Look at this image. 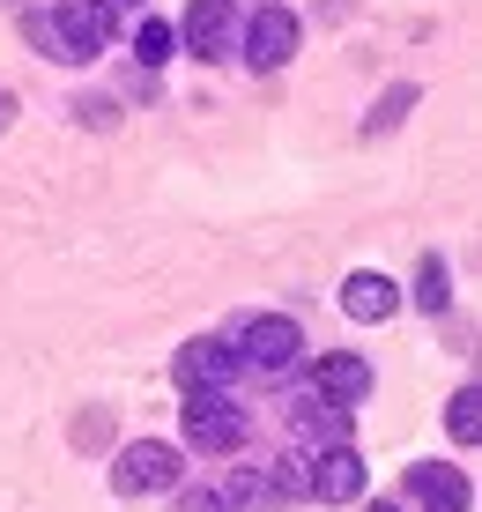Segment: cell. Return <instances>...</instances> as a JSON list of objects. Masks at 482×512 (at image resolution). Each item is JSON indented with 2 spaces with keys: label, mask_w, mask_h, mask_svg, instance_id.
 Here are the masks:
<instances>
[{
  "label": "cell",
  "mask_w": 482,
  "mask_h": 512,
  "mask_svg": "<svg viewBox=\"0 0 482 512\" xmlns=\"http://www.w3.org/2000/svg\"><path fill=\"white\" fill-rule=\"evenodd\" d=\"M178 512H230V498H216V490H186Z\"/></svg>",
  "instance_id": "ac0fdd59"
},
{
  "label": "cell",
  "mask_w": 482,
  "mask_h": 512,
  "mask_svg": "<svg viewBox=\"0 0 482 512\" xmlns=\"http://www.w3.org/2000/svg\"><path fill=\"white\" fill-rule=\"evenodd\" d=\"M245 60H253L260 75L290 67V60H297V15H290V8H260L253 23H245Z\"/></svg>",
  "instance_id": "5b68a950"
},
{
  "label": "cell",
  "mask_w": 482,
  "mask_h": 512,
  "mask_svg": "<svg viewBox=\"0 0 482 512\" xmlns=\"http://www.w3.org/2000/svg\"><path fill=\"white\" fill-rule=\"evenodd\" d=\"M230 357H238L245 372H260V379H282L297 357H305V334H297L290 312H260V320L238 327V349H230Z\"/></svg>",
  "instance_id": "7a4b0ae2"
},
{
  "label": "cell",
  "mask_w": 482,
  "mask_h": 512,
  "mask_svg": "<svg viewBox=\"0 0 482 512\" xmlns=\"http://www.w3.org/2000/svg\"><path fill=\"white\" fill-rule=\"evenodd\" d=\"M230 30H238V8H230V0H193L186 8V45L201 52V60H223Z\"/></svg>",
  "instance_id": "30bf717a"
},
{
  "label": "cell",
  "mask_w": 482,
  "mask_h": 512,
  "mask_svg": "<svg viewBox=\"0 0 482 512\" xmlns=\"http://www.w3.org/2000/svg\"><path fill=\"white\" fill-rule=\"evenodd\" d=\"M178 416H186V446H201V453H238L245 446V416L223 386H193Z\"/></svg>",
  "instance_id": "3957f363"
},
{
  "label": "cell",
  "mask_w": 482,
  "mask_h": 512,
  "mask_svg": "<svg viewBox=\"0 0 482 512\" xmlns=\"http://www.w3.org/2000/svg\"><path fill=\"white\" fill-rule=\"evenodd\" d=\"M104 438H112V416H82L75 423V446H104Z\"/></svg>",
  "instance_id": "e0dca14e"
},
{
  "label": "cell",
  "mask_w": 482,
  "mask_h": 512,
  "mask_svg": "<svg viewBox=\"0 0 482 512\" xmlns=\"http://www.w3.org/2000/svg\"><path fill=\"white\" fill-rule=\"evenodd\" d=\"M445 423H453L460 446H475V438H482V394H475V386H460V394L445 401Z\"/></svg>",
  "instance_id": "4fadbf2b"
},
{
  "label": "cell",
  "mask_w": 482,
  "mask_h": 512,
  "mask_svg": "<svg viewBox=\"0 0 482 512\" xmlns=\"http://www.w3.org/2000/svg\"><path fill=\"white\" fill-rule=\"evenodd\" d=\"M416 305L431 312V320H445V305H453V275H445L438 253H423V268H416Z\"/></svg>",
  "instance_id": "7c38bea8"
},
{
  "label": "cell",
  "mask_w": 482,
  "mask_h": 512,
  "mask_svg": "<svg viewBox=\"0 0 482 512\" xmlns=\"http://www.w3.org/2000/svg\"><path fill=\"white\" fill-rule=\"evenodd\" d=\"M364 512H401V505H364Z\"/></svg>",
  "instance_id": "d6986e66"
},
{
  "label": "cell",
  "mask_w": 482,
  "mask_h": 512,
  "mask_svg": "<svg viewBox=\"0 0 482 512\" xmlns=\"http://www.w3.org/2000/svg\"><path fill=\"white\" fill-rule=\"evenodd\" d=\"M408 104H416V82H394L379 104H371V119H364V134H386V127H401L408 119Z\"/></svg>",
  "instance_id": "5bb4252c"
},
{
  "label": "cell",
  "mask_w": 482,
  "mask_h": 512,
  "mask_svg": "<svg viewBox=\"0 0 482 512\" xmlns=\"http://www.w3.org/2000/svg\"><path fill=\"white\" fill-rule=\"evenodd\" d=\"M171 45H178V38H171V23H156V15L134 30V52H141V67H164V60H171Z\"/></svg>",
  "instance_id": "9a60e30c"
},
{
  "label": "cell",
  "mask_w": 482,
  "mask_h": 512,
  "mask_svg": "<svg viewBox=\"0 0 482 512\" xmlns=\"http://www.w3.org/2000/svg\"><path fill=\"white\" fill-rule=\"evenodd\" d=\"M23 38L38 45L45 60L75 67V60L112 45V0H60V8H38V15H23Z\"/></svg>",
  "instance_id": "6da1fadb"
},
{
  "label": "cell",
  "mask_w": 482,
  "mask_h": 512,
  "mask_svg": "<svg viewBox=\"0 0 482 512\" xmlns=\"http://www.w3.org/2000/svg\"><path fill=\"white\" fill-rule=\"evenodd\" d=\"M408 498H416L423 512H468V505H475V490H468V475H460V468L416 461V468H408Z\"/></svg>",
  "instance_id": "52a82bcc"
},
{
  "label": "cell",
  "mask_w": 482,
  "mask_h": 512,
  "mask_svg": "<svg viewBox=\"0 0 482 512\" xmlns=\"http://www.w3.org/2000/svg\"><path fill=\"white\" fill-rule=\"evenodd\" d=\"M312 386H319V401L349 409V401H364V394H371V364H364V357H349V349H327V357L312 364Z\"/></svg>",
  "instance_id": "ba28073f"
},
{
  "label": "cell",
  "mask_w": 482,
  "mask_h": 512,
  "mask_svg": "<svg viewBox=\"0 0 482 512\" xmlns=\"http://www.w3.org/2000/svg\"><path fill=\"white\" fill-rule=\"evenodd\" d=\"M305 490H312V498H327V505H356V498H364V461H356L349 446H327L312 461Z\"/></svg>",
  "instance_id": "8992f818"
},
{
  "label": "cell",
  "mask_w": 482,
  "mask_h": 512,
  "mask_svg": "<svg viewBox=\"0 0 482 512\" xmlns=\"http://www.w3.org/2000/svg\"><path fill=\"white\" fill-rule=\"evenodd\" d=\"M282 505H290V498L275 490V475H267V483H260V475H238V512H282Z\"/></svg>",
  "instance_id": "2e32d148"
},
{
  "label": "cell",
  "mask_w": 482,
  "mask_h": 512,
  "mask_svg": "<svg viewBox=\"0 0 482 512\" xmlns=\"http://www.w3.org/2000/svg\"><path fill=\"white\" fill-rule=\"evenodd\" d=\"M112 490H119V498H156V490H178V446H164V438L127 446V453H119V468H112Z\"/></svg>",
  "instance_id": "277c9868"
},
{
  "label": "cell",
  "mask_w": 482,
  "mask_h": 512,
  "mask_svg": "<svg viewBox=\"0 0 482 512\" xmlns=\"http://www.w3.org/2000/svg\"><path fill=\"white\" fill-rule=\"evenodd\" d=\"M342 312H349V320H364V327H379V320H394V312H401V290H394L386 275L356 268V275L342 282Z\"/></svg>",
  "instance_id": "9c48e42d"
},
{
  "label": "cell",
  "mask_w": 482,
  "mask_h": 512,
  "mask_svg": "<svg viewBox=\"0 0 482 512\" xmlns=\"http://www.w3.org/2000/svg\"><path fill=\"white\" fill-rule=\"evenodd\" d=\"M230 372H238V357H230V342H216V334H201V342L178 349V386H223Z\"/></svg>",
  "instance_id": "8fae6325"
}]
</instances>
